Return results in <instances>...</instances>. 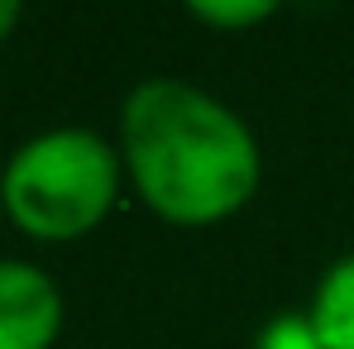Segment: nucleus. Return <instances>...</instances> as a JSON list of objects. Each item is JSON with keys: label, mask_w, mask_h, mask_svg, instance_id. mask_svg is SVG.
Wrapping results in <instances>:
<instances>
[{"label": "nucleus", "mask_w": 354, "mask_h": 349, "mask_svg": "<svg viewBox=\"0 0 354 349\" xmlns=\"http://www.w3.org/2000/svg\"><path fill=\"white\" fill-rule=\"evenodd\" d=\"M120 187L124 163L115 144L86 124H58L29 134L5 158L0 211L39 244H72L101 230V220L115 211Z\"/></svg>", "instance_id": "2"}, {"label": "nucleus", "mask_w": 354, "mask_h": 349, "mask_svg": "<svg viewBox=\"0 0 354 349\" xmlns=\"http://www.w3.org/2000/svg\"><path fill=\"white\" fill-rule=\"evenodd\" d=\"M19 19H24V5L19 0H0V44L19 29Z\"/></svg>", "instance_id": "7"}, {"label": "nucleus", "mask_w": 354, "mask_h": 349, "mask_svg": "<svg viewBox=\"0 0 354 349\" xmlns=\"http://www.w3.org/2000/svg\"><path fill=\"white\" fill-rule=\"evenodd\" d=\"M254 349H321V340H316V330H311V321L301 311V316H273L259 330Z\"/></svg>", "instance_id": "6"}, {"label": "nucleus", "mask_w": 354, "mask_h": 349, "mask_svg": "<svg viewBox=\"0 0 354 349\" xmlns=\"http://www.w3.org/2000/svg\"><path fill=\"white\" fill-rule=\"evenodd\" d=\"M115 149L134 196L177 230L239 216L263 182L249 120L182 77H144L124 91Z\"/></svg>", "instance_id": "1"}, {"label": "nucleus", "mask_w": 354, "mask_h": 349, "mask_svg": "<svg viewBox=\"0 0 354 349\" xmlns=\"http://www.w3.org/2000/svg\"><path fill=\"white\" fill-rule=\"evenodd\" d=\"M58 335V283L29 258H0V349H53Z\"/></svg>", "instance_id": "3"}, {"label": "nucleus", "mask_w": 354, "mask_h": 349, "mask_svg": "<svg viewBox=\"0 0 354 349\" xmlns=\"http://www.w3.org/2000/svg\"><path fill=\"white\" fill-rule=\"evenodd\" d=\"M187 15H192L196 24L244 34V29H254V24L273 19V15H278V5H273V0H192V5H187Z\"/></svg>", "instance_id": "5"}, {"label": "nucleus", "mask_w": 354, "mask_h": 349, "mask_svg": "<svg viewBox=\"0 0 354 349\" xmlns=\"http://www.w3.org/2000/svg\"><path fill=\"white\" fill-rule=\"evenodd\" d=\"M306 321L321 349H354V249L330 258V268L316 278Z\"/></svg>", "instance_id": "4"}]
</instances>
